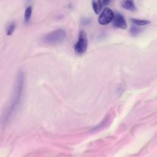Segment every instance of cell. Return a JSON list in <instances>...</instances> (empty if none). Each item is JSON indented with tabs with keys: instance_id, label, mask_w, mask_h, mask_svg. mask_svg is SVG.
Instances as JSON below:
<instances>
[{
	"instance_id": "9",
	"label": "cell",
	"mask_w": 157,
	"mask_h": 157,
	"mask_svg": "<svg viewBox=\"0 0 157 157\" xmlns=\"http://www.w3.org/2000/svg\"><path fill=\"white\" fill-rule=\"evenodd\" d=\"M32 10H33V9L31 6H29L26 9L25 15H24V19L26 23H28L30 20L31 14H32Z\"/></svg>"
},
{
	"instance_id": "13",
	"label": "cell",
	"mask_w": 157,
	"mask_h": 157,
	"mask_svg": "<svg viewBox=\"0 0 157 157\" xmlns=\"http://www.w3.org/2000/svg\"><path fill=\"white\" fill-rule=\"evenodd\" d=\"M110 1H111V0H102V2L103 6H105L108 5V4L110 3Z\"/></svg>"
},
{
	"instance_id": "2",
	"label": "cell",
	"mask_w": 157,
	"mask_h": 157,
	"mask_svg": "<svg viewBox=\"0 0 157 157\" xmlns=\"http://www.w3.org/2000/svg\"><path fill=\"white\" fill-rule=\"evenodd\" d=\"M66 38V32L62 29H56L46 34L42 40L47 44H58L63 42Z\"/></svg>"
},
{
	"instance_id": "6",
	"label": "cell",
	"mask_w": 157,
	"mask_h": 157,
	"mask_svg": "<svg viewBox=\"0 0 157 157\" xmlns=\"http://www.w3.org/2000/svg\"><path fill=\"white\" fill-rule=\"evenodd\" d=\"M121 6L125 9L130 11H135L137 9L133 0H123Z\"/></svg>"
},
{
	"instance_id": "10",
	"label": "cell",
	"mask_w": 157,
	"mask_h": 157,
	"mask_svg": "<svg viewBox=\"0 0 157 157\" xmlns=\"http://www.w3.org/2000/svg\"><path fill=\"white\" fill-rule=\"evenodd\" d=\"M141 31V29L139 28L137 25H132L131 26L129 32L131 35L132 36H136Z\"/></svg>"
},
{
	"instance_id": "1",
	"label": "cell",
	"mask_w": 157,
	"mask_h": 157,
	"mask_svg": "<svg viewBox=\"0 0 157 157\" xmlns=\"http://www.w3.org/2000/svg\"><path fill=\"white\" fill-rule=\"evenodd\" d=\"M24 77L22 72H19L17 75V80L15 82V86L13 91V94L12 96L10 104L8 107L6 115H5L6 119L9 120L10 118L14 112H15L17 109L18 108L19 102L21 99V96L23 88V83H24Z\"/></svg>"
},
{
	"instance_id": "8",
	"label": "cell",
	"mask_w": 157,
	"mask_h": 157,
	"mask_svg": "<svg viewBox=\"0 0 157 157\" xmlns=\"http://www.w3.org/2000/svg\"><path fill=\"white\" fill-rule=\"evenodd\" d=\"M131 21L137 26H144L150 23V21L147 20H140L137 18H131Z\"/></svg>"
},
{
	"instance_id": "5",
	"label": "cell",
	"mask_w": 157,
	"mask_h": 157,
	"mask_svg": "<svg viewBox=\"0 0 157 157\" xmlns=\"http://www.w3.org/2000/svg\"><path fill=\"white\" fill-rule=\"evenodd\" d=\"M113 25L118 28L125 29L127 28V24L124 16L120 13L114 14L113 19Z\"/></svg>"
},
{
	"instance_id": "4",
	"label": "cell",
	"mask_w": 157,
	"mask_h": 157,
	"mask_svg": "<svg viewBox=\"0 0 157 157\" xmlns=\"http://www.w3.org/2000/svg\"><path fill=\"white\" fill-rule=\"evenodd\" d=\"M114 13L109 7H105L101 13L98 18V22L101 25H105L113 21Z\"/></svg>"
},
{
	"instance_id": "7",
	"label": "cell",
	"mask_w": 157,
	"mask_h": 157,
	"mask_svg": "<svg viewBox=\"0 0 157 157\" xmlns=\"http://www.w3.org/2000/svg\"><path fill=\"white\" fill-rule=\"evenodd\" d=\"M102 0H92V7L96 14H99L102 8Z\"/></svg>"
},
{
	"instance_id": "3",
	"label": "cell",
	"mask_w": 157,
	"mask_h": 157,
	"mask_svg": "<svg viewBox=\"0 0 157 157\" xmlns=\"http://www.w3.org/2000/svg\"><path fill=\"white\" fill-rule=\"evenodd\" d=\"M88 39L86 33L84 31H80L77 42L74 45V50L76 54L80 55L85 53L87 49Z\"/></svg>"
},
{
	"instance_id": "11",
	"label": "cell",
	"mask_w": 157,
	"mask_h": 157,
	"mask_svg": "<svg viewBox=\"0 0 157 157\" xmlns=\"http://www.w3.org/2000/svg\"><path fill=\"white\" fill-rule=\"evenodd\" d=\"M15 26H16V25L15 22H12L9 25V26L7 29V34L8 36H10L12 34V33H13L15 29Z\"/></svg>"
},
{
	"instance_id": "12",
	"label": "cell",
	"mask_w": 157,
	"mask_h": 157,
	"mask_svg": "<svg viewBox=\"0 0 157 157\" xmlns=\"http://www.w3.org/2000/svg\"><path fill=\"white\" fill-rule=\"evenodd\" d=\"M90 22H91V20L89 18H84L81 21V23L83 25H88L90 23Z\"/></svg>"
},
{
	"instance_id": "14",
	"label": "cell",
	"mask_w": 157,
	"mask_h": 157,
	"mask_svg": "<svg viewBox=\"0 0 157 157\" xmlns=\"http://www.w3.org/2000/svg\"><path fill=\"white\" fill-rule=\"evenodd\" d=\"M27 1H31V0H26Z\"/></svg>"
}]
</instances>
